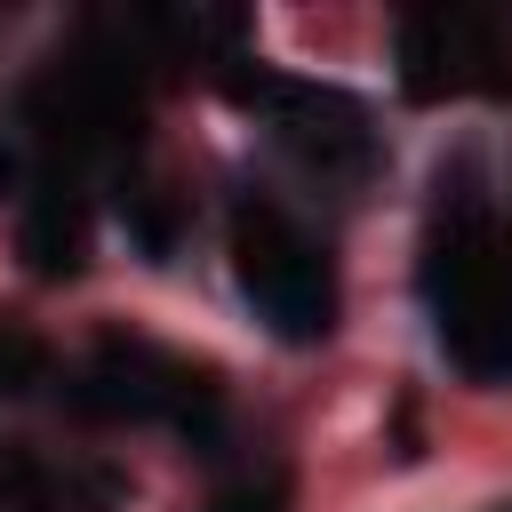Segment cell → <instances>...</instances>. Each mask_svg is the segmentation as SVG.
Wrapping results in <instances>:
<instances>
[{
  "label": "cell",
  "instance_id": "6",
  "mask_svg": "<svg viewBox=\"0 0 512 512\" xmlns=\"http://www.w3.org/2000/svg\"><path fill=\"white\" fill-rule=\"evenodd\" d=\"M24 264H32V272H48V280L80 264V216H72L56 192H48V200H32V216H24Z\"/></svg>",
  "mask_w": 512,
  "mask_h": 512
},
{
  "label": "cell",
  "instance_id": "2",
  "mask_svg": "<svg viewBox=\"0 0 512 512\" xmlns=\"http://www.w3.org/2000/svg\"><path fill=\"white\" fill-rule=\"evenodd\" d=\"M232 256H240V288H248V304H256L288 344L328 336V320H336L328 256H320L280 208H240V224H232Z\"/></svg>",
  "mask_w": 512,
  "mask_h": 512
},
{
  "label": "cell",
  "instance_id": "7",
  "mask_svg": "<svg viewBox=\"0 0 512 512\" xmlns=\"http://www.w3.org/2000/svg\"><path fill=\"white\" fill-rule=\"evenodd\" d=\"M0 376H8V392H24V376H40V344H0Z\"/></svg>",
  "mask_w": 512,
  "mask_h": 512
},
{
  "label": "cell",
  "instance_id": "4",
  "mask_svg": "<svg viewBox=\"0 0 512 512\" xmlns=\"http://www.w3.org/2000/svg\"><path fill=\"white\" fill-rule=\"evenodd\" d=\"M496 32L472 16H408L400 24V88L408 96H464V88H496Z\"/></svg>",
  "mask_w": 512,
  "mask_h": 512
},
{
  "label": "cell",
  "instance_id": "1",
  "mask_svg": "<svg viewBox=\"0 0 512 512\" xmlns=\"http://www.w3.org/2000/svg\"><path fill=\"white\" fill-rule=\"evenodd\" d=\"M416 280H424V312H432L440 352L480 384L512 376V256L472 192L432 208Z\"/></svg>",
  "mask_w": 512,
  "mask_h": 512
},
{
  "label": "cell",
  "instance_id": "3",
  "mask_svg": "<svg viewBox=\"0 0 512 512\" xmlns=\"http://www.w3.org/2000/svg\"><path fill=\"white\" fill-rule=\"evenodd\" d=\"M72 400L88 416H176V424H216V384L136 336H104L96 360L72 376Z\"/></svg>",
  "mask_w": 512,
  "mask_h": 512
},
{
  "label": "cell",
  "instance_id": "5",
  "mask_svg": "<svg viewBox=\"0 0 512 512\" xmlns=\"http://www.w3.org/2000/svg\"><path fill=\"white\" fill-rule=\"evenodd\" d=\"M264 104L280 112V136L312 160H360L368 152V112L336 88H312V80H264Z\"/></svg>",
  "mask_w": 512,
  "mask_h": 512
}]
</instances>
